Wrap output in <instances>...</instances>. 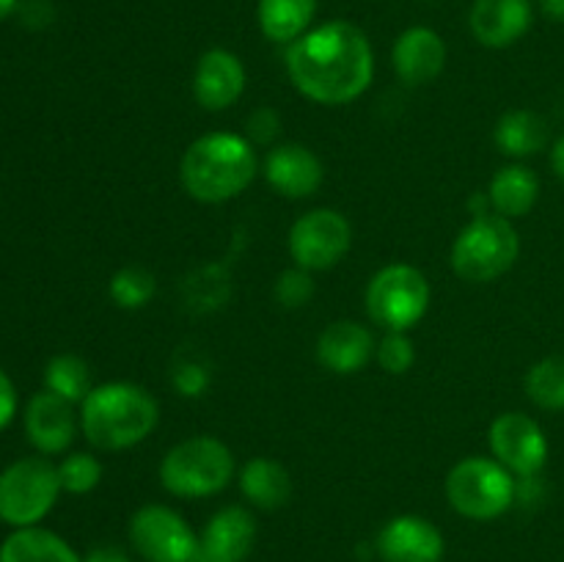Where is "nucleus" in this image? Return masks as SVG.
<instances>
[{"instance_id": "1", "label": "nucleus", "mask_w": 564, "mask_h": 562, "mask_svg": "<svg viewBox=\"0 0 564 562\" xmlns=\"http://www.w3.org/2000/svg\"><path fill=\"white\" fill-rule=\"evenodd\" d=\"M286 75L312 102L347 105L372 83V44L352 22H323L286 47Z\"/></svg>"}, {"instance_id": "2", "label": "nucleus", "mask_w": 564, "mask_h": 562, "mask_svg": "<svg viewBox=\"0 0 564 562\" xmlns=\"http://www.w3.org/2000/svg\"><path fill=\"white\" fill-rule=\"evenodd\" d=\"M259 171V154L237 132H207L185 149L180 176L196 202L224 204L240 196Z\"/></svg>"}, {"instance_id": "3", "label": "nucleus", "mask_w": 564, "mask_h": 562, "mask_svg": "<svg viewBox=\"0 0 564 562\" xmlns=\"http://www.w3.org/2000/svg\"><path fill=\"white\" fill-rule=\"evenodd\" d=\"M158 422V400L143 386L127 380L94 386L80 402V430L97 450H130L147 441Z\"/></svg>"}, {"instance_id": "4", "label": "nucleus", "mask_w": 564, "mask_h": 562, "mask_svg": "<svg viewBox=\"0 0 564 562\" xmlns=\"http://www.w3.org/2000/svg\"><path fill=\"white\" fill-rule=\"evenodd\" d=\"M237 472L235 455L213 435H193L165 452L160 463V483L182 499H204L231 483Z\"/></svg>"}, {"instance_id": "5", "label": "nucleus", "mask_w": 564, "mask_h": 562, "mask_svg": "<svg viewBox=\"0 0 564 562\" xmlns=\"http://www.w3.org/2000/svg\"><path fill=\"white\" fill-rule=\"evenodd\" d=\"M518 253H521V237L512 220L490 213L463 226L452 242L449 262L463 281L488 284L501 279L518 262Z\"/></svg>"}, {"instance_id": "6", "label": "nucleus", "mask_w": 564, "mask_h": 562, "mask_svg": "<svg viewBox=\"0 0 564 562\" xmlns=\"http://www.w3.org/2000/svg\"><path fill=\"white\" fill-rule=\"evenodd\" d=\"M452 510L471 521H494L516 505V474L496 457H466L446 477Z\"/></svg>"}, {"instance_id": "7", "label": "nucleus", "mask_w": 564, "mask_h": 562, "mask_svg": "<svg viewBox=\"0 0 564 562\" xmlns=\"http://www.w3.org/2000/svg\"><path fill=\"white\" fill-rule=\"evenodd\" d=\"M364 303L375 325L408 334L427 314L430 284L422 270L413 264H386L369 279Z\"/></svg>"}, {"instance_id": "8", "label": "nucleus", "mask_w": 564, "mask_h": 562, "mask_svg": "<svg viewBox=\"0 0 564 562\" xmlns=\"http://www.w3.org/2000/svg\"><path fill=\"white\" fill-rule=\"evenodd\" d=\"M61 490L58 466L47 457H20L0 472V521L14 529L36 527Z\"/></svg>"}, {"instance_id": "9", "label": "nucleus", "mask_w": 564, "mask_h": 562, "mask_svg": "<svg viewBox=\"0 0 564 562\" xmlns=\"http://www.w3.org/2000/svg\"><path fill=\"white\" fill-rule=\"evenodd\" d=\"M130 543L147 562H196L198 534L176 510L143 505L130 518Z\"/></svg>"}, {"instance_id": "10", "label": "nucleus", "mask_w": 564, "mask_h": 562, "mask_svg": "<svg viewBox=\"0 0 564 562\" xmlns=\"http://www.w3.org/2000/svg\"><path fill=\"white\" fill-rule=\"evenodd\" d=\"M352 229L350 220L339 209L319 207L312 213L301 215L290 229V253L297 268L308 270H328L345 259L350 251Z\"/></svg>"}, {"instance_id": "11", "label": "nucleus", "mask_w": 564, "mask_h": 562, "mask_svg": "<svg viewBox=\"0 0 564 562\" xmlns=\"http://www.w3.org/2000/svg\"><path fill=\"white\" fill-rule=\"evenodd\" d=\"M490 452L516 477L543 472L549 461V439L532 417L521 411L501 413L490 424Z\"/></svg>"}, {"instance_id": "12", "label": "nucleus", "mask_w": 564, "mask_h": 562, "mask_svg": "<svg viewBox=\"0 0 564 562\" xmlns=\"http://www.w3.org/2000/svg\"><path fill=\"white\" fill-rule=\"evenodd\" d=\"M375 549L383 562H441L444 534L433 521L422 516H397L383 523Z\"/></svg>"}, {"instance_id": "13", "label": "nucleus", "mask_w": 564, "mask_h": 562, "mask_svg": "<svg viewBox=\"0 0 564 562\" xmlns=\"http://www.w3.org/2000/svg\"><path fill=\"white\" fill-rule=\"evenodd\" d=\"M257 543V518L246 507H224L198 534L196 562H246Z\"/></svg>"}, {"instance_id": "14", "label": "nucleus", "mask_w": 564, "mask_h": 562, "mask_svg": "<svg viewBox=\"0 0 564 562\" xmlns=\"http://www.w3.org/2000/svg\"><path fill=\"white\" fill-rule=\"evenodd\" d=\"M264 180L284 198H308L325 180L323 160L303 143H279L264 154Z\"/></svg>"}, {"instance_id": "15", "label": "nucleus", "mask_w": 564, "mask_h": 562, "mask_svg": "<svg viewBox=\"0 0 564 562\" xmlns=\"http://www.w3.org/2000/svg\"><path fill=\"white\" fill-rule=\"evenodd\" d=\"M246 91V66L231 50L213 47L198 58L193 94L204 110H226Z\"/></svg>"}, {"instance_id": "16", "label": "nucleus", "mask_w": 564, "mask_h": 562, "mask_svg": "<svg viewBox=\"0 0 564 562\" xmlns=\"http://www.w3.org/2000/svg\"><path fill=\"white\" fill-rule=\"evenodd\" d=\"M25 433L28 441L42 455H61L72 446L77 433L75 406L53 391H39L31 397L25 408Z\"/></svg>"}, {"instance_id": "17", "label": "nucleus", "mask_w": 564, "mask_h": 562, "mask_svg": "<svg viewBox=\"0 0 564 562\" xmlns=\"http://www.w3.org/2000/svg\"><path fill=\"white\" fill-rule=\"evenodd\" d=\"M534 22L532 0H474L468 25L474 39L490 50L516 44Z\"/></svg>"}, {"instance_id": "18", "label": "nucleus", "mask_w": 564, "mask_h": 562, "mask_svg": "<svg viewBox=\"0 0 564 562\" xmlns=\"http://www.w3.org/2000/svg\"><path fill=\"white\" fill-rule=\"evenodd\" d=\"M391 64L408 86L433 83L446 66V42L427 25H413L400 33L391 50Z\"/></svg>"}, {"instance_id": "19", "label": "nucleus", "mask_w": 564, "mask_h": 562, "mask_svg": "<svg viewBox=\"0 0 564 562\" xmlns=\"http://www.w3.org/2000/svg\"><path fill=\"white\" fill-rule=\"evenodd\" d=\"M375 336L367 325L352 323V320H339L330 323L317 339V361L319 367L334 375H356L372 361Z\"/></svg>"}, {"instance_id": "20", "label": "nucleus", "mask_w": 564, "mask_h": 562, "mask_svg": "<svg viewBox=\"0 0 564 562\" xmlns=\"http://www.w3.org/2000/svg\"><path fill=\"white\" fill-rule=\"evenodd\" d=\"M490 207L496 215L512 220L523 218V215L532 213V207L540 198V180L532 169L521 163L505 165L494 174L488 187Z\"/></svg>"}, {"instance_id": "21", "label": "nucleus", "mask_w": 564, "mask_h": 562, "mask_svg": "<svg viewBox=\"0 0 564 562\" xmlns=\"http://www.w3.org/2000/svg\"><path fill=\"white\" fill-rule=\"evenodd\" d=\"M240 490L259 510H279L290 501V472L273 457H251L240 468Z\"/></svg>"}, {"instance_id": "22", "label": "nucleus", "mask_w": 564, "mask_h": 562, "mask_svg": "<svg viewBox=\"0 0 564 562\" xmlns=\"http://www.w3.org/2000/svg\"><path fill=\"white\" fill-rule=\"evenodd\" d=\"M317 0H259L257 20L264 39L273 44H292L312 31Z\"/></svg>"}, {"instance_id": "23", "label": "nucleus", "mask_w": 564, "mask_h": 562, "mask_svg": "<svg viewBox=\"0 0 564 562\" xmlns=\"http://www.w3.org/2000/svg\"><path fill=\"white\" fill-rule=\"evenodd\" d=\"M0 562H83V556L50 529L25 527L3 540Z\"/></svg>"}, {"instance_id": "24", "label": "nucleus", "mask_w": 564, "mask_h": 562, "mask_svg": "<svg viewBox=\"0 0 564 562\" xmlns=\"http://www.w3.org/2000/svg\"><path fill=\"white\" fill-rule=\"evenodd\" d=\"M496 147L510 158H532V154L543 152L549 143V125L540 114L527 108L507 110L494 130Z\"/></svg>"}, {"instance_id": "25", "label": "nucleus", "mask_w": 564, "mask_h": 562, "mask_svg": "<svg viewBox=\"0 0 564 562\" xmlns=\"http://www.w3.org/2000/svg\"><path fill=\"white\" fill-rule=\"evenodd\" d=\"M44 389L64 397L72 406L83 402L88 391L94 389L88 364L80 356H72V353H61V356L50 358L47 367H44Z\"/></svg>"}, {"instance_id": "26", "label": "nucleus", "mask_w": 564, "mask_h": 562, "mask_svg": "<svg viewBox=\"0 0 564 562\" xmlns=\"http://www.w3.org/2000/svg\"><path fill=\"white\" fill-rule=\"evenodd\" d=\"M527 395L543 411H564V356H549L529 369Z\"/></svg>"}, {"instance_id": "27", "label": "nucleus", "mask_w": 564, "mask_h": 562, "mask_svg": "<svg viewBox=\"0 0 564 562\" xmlns=\"http://www.w3.org/2000/svg\"><path fill=\"white\" fill-rule=\"evenodd\" d=\"M154 290H158L154 275L147 268H138V264H127V268L116 270L108 284L110 298L121 309H143L152 301Z\"/></svg>"}, {"instance_id": "28", "label": "nucleus", "mask_w": 564, "mask_h": 562, "mask_svg": "<svg viewBox=\"0 0 564 562\" xmlns=\"http://www.w3.org/2000/svg\"><path fill=\"white\" fill-rule=\"evenodd\" d=\"M58 479L66 494H91L102 483V463L88 452H72L58 463Z\"/></svg>"}, {"instance_id": "29", "label": "nucleus", "mask_w": 564, "mask_h": 562, "mask_svg": "<svg viewBox=\"0 0 564 562\" xmlns=\"http://www.w3.org/2000/svg\"><path fill=\"white\" fill-rule=\"evenodd\" d=\"M375 356H378V364L389 375H405L416 361V347H413V339L405 331H386Z\"/></svg>"}, {"instance_id": "30", "label": "nucleus", "mask_w": 564, "mask_h": 562, "mask_svg": "<svg viewBox=\"0 0 564 562\" xmlns=\"http://www.w3.org/2000/svg\"><path fill=\"white\" fill-rule=\"evenodd\" d=\"M314 298V281L308 275V270L303 268H292L284 270V273L275 279V301L286 309H301L306 306L308 301Z\"/></svg>"}, {"instance_id": "31", "label": "nucleus", "mask_w": 564, "mask_h": 562, "mask_svg": "<svg viewBox=\"0 0 564 562\" xmlns=\"http://www.w3.org/2000/svg\"><path fill=\"white\" fill-rule=\"evenodd\" d=\"M174 386L180 389L182 397H198L207 391L209 386V372L198 364H182L174 372Z\"/></svg>"}, {"instance_id": "32", "label": "nucleus", "mask_w": 564, "mask_h": 562, "mask_svg": "<svg viewBox=\"0 0 564 562\" xmlns=\"http://www.w3.org/2000/svg\"><path fill=\"white\" fill-rule=\"evenodd\" d=\"M248 136L253 143H270L279 136V114L273 108H259L248 119Z\"/></svg>"}, {"instance_id": "33", "label": "nucleus", "mask_w": 564, "mask_h": 562, "mask_svg": "<svg viewBox=\"0 0 564 562\" xmlns=\"http://www.w3.org/2000/svg\"><path fill=\"white\" fill-rule=\"evenodd\" d=\"M17 413V389L9 375L0 369V430L9 428Z\"/></svg>"}, {"instance_id": "34", "label": "nucleus", "mask_w": 564, "mask_h": 562, "mask_svg": "<svg viewBox=\"0 0 564 562\" xmlns=\"http://www.w3.org/2000/svg\"><path fill=\"white\" fill-rule=\"evenodd\" d=\"M17 11L22 14V22L31 28H44L53 20V6H50L47 0H28V3H20Z\"/></svg>"}, {"instance_id": "35", "label": "nucleus", "mask_w": 564, "mask_h": 562, "mask_svg": "<svg viewBox=\"0 0 564 562\" xmlns=\"http://www.w3.org/2000/svg\"><path fill=\"white\" fill-rule=\"evenodd\" d=\"M83 562H132V560L127 556L124 549H119V545H97V549L88 551V556Z\"/></svg>"}, {"instance_id": "36", "label": "nucleus", "mask_w": 564, "mask_h": 562, "mask_svg": "<svg viewBox=\"0 0 564 562\" xmlns=\"http://www.w3.org/2000/svg\"><path fill=\"white\" fill-rule=\"evenodd\" d=\"M540 11H543L549 20L564 22V0H540Z\"/></svg>"}, {"instance_id": "37", "label": "nucleus", "mask_w": 564, "mask_h": 562, "mask_svg": "<svg viewBox=\"0 0 564 562\" xmlns=\"http://www.w3.org/2000/svg\"><path fill=\"white\" fill-rule=\"evenodd\" d=\"M551 165H554V174L564 182V136L551 149Z\"/></svg>"}, {"instance_id": "38", "label": "nucleus", "mask_w": 564, "mask_h": 562, "mask_svg": "<svg viewBox=\"0 0 564 562\" xmlns=\"http://www.w3.org/2000/svg\"><path fill=\"white\" fill-rule=\"evenodd\" d=\"M20 9V0H0V20H6L9 14Z\"/></svg>"}]
</instances>
